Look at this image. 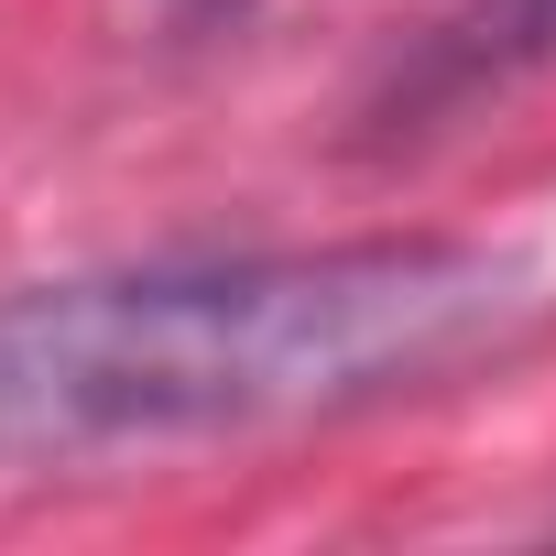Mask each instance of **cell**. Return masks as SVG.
<instances>
[{
    "mask_svg": "<svg viewBox=\"0 0 556 556\" xmlns=\"http://www.w3.org/2000/svg\"><path fill=\"white\" fill-rule=\"evenodd\" d=\"M523 306L480 240L197 251L0 295V458H99L339 415L469 361Z\"/></svg>",
    "mask_w": 556,
    "mask_h": 556,
    "instance_id": "obj_1",
    "label": "cell"
},
{
    "mask_svg": "<svg viewBox=\"0 0 556 556\" xmlns=\"http://www.w3.org/2000/svg\"><path fill=\"white\" fill-rule=\"evenodd\" d=\"M545 66H556V0H469V12L426 23V34L371 77L361 142H371V153H404V142H426V131H447V121L513 99V88L545 77Z\"/></svg>",
    "mask_w": 556,
    "mask_h": 556,
    "instance_id": "obj_2",
    "label": "cell"
},
{
    "mask_svg": "<svg viewBox=\"0 0 556 556\" xmlns=\"http://www.w3.org/2000/svg\"><path fill=\"white\" fill-rule=\"evenodd\" d=\"M175 12V34H229V23H251L262 0H164Z\"/></svg>",
    "mask_w": 556,
    "mask_h": 556,
    "instance_id": "obj_3",
    "label": "cell"
}]
</instances>
